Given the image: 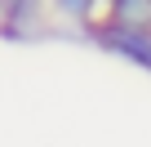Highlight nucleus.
I'll list each match as a JSON object with an SVG mask.
<instances>
[{
    "mask_svg": "<svg viewBox=\"0 0 151 147\" xmlns=\"http://www.w3.org/2000/svg\"><path fill=\"white\" fill-rule=\"evenodd\" d=\"M85 40L98 45L102 54L124 58L129 67H138V71H147V76H151V27H120V22L98 18V22L85 31Z\"/></svg>",
    "mask_w": 151,
    "mask_h": 147,
    "instance_id": "nucleus-1",
    "label": "nucleus"
},
{
    "mask_svg": "<svg viewBox=\"0 0 151 147\" xmlns=\"http://www.w3.org/2000/svg\"><path fill=\"white\" fill-rule=\"evenodd\" d=\"M45 31V0H0V40H40Z\"/></svg>",
    "mask_w": 151,
    "mask_h": 147,
    "instance_id": "nucleus-2",
    "label": "nucleus"
},
{
    "mask_svg": "<svg viewBox=\"0 0 151 147\" xmlns=\"http://www.w3.org/2000/svg\"><path fill=\"white\" fill-rule=\"evenodd\" d=\"M98 5H102V0H49V9H53L58 18L76 22L80 31H89V27L98 22Z\"/></svg>",
    "mask_w": 151,
    "mask_h": 147,
    "instance_id": "nucleus-3",
    "label": "nucleus"
},
{
    "mask_svg": "<svg viewBox=\"0 0 151 147\" xmlns=\"http://www.w3.org/2000/svg\"><path fill=\"white\" fill-rule=\"evenodd\" d=\"M107 22H120V27H151V0H111Z\"/></svg>",
    "mask_w": 151,
    "mask_h": 147,
    "instance_id": "nucleus-4",
    "label": "nucleus"
},
{
    "mask_svg": "<svg viewBox=\"0 0 151 147\" xmlns=\"http://www.w3.org/2000/svg\"><path fill=\"white\" fill-rule=\"evenodd\" d=\"M107 5H111V0H107Z\"/></svg>",
    "mask_w": 151,
    "mask_h": 147,
    "instance_id": "nucleus-5",
    "label": "nucleus"
}]
</instances>
